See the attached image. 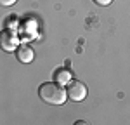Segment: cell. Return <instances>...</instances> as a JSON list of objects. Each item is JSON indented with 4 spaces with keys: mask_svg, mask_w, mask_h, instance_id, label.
<instances>
[{
    "mask_svg": "<svg viewBox=\"0 0 130 125\" xmlns=\"http://www.w3.org/2000/svg\"><path fill=\"white\" fill-rule=\"evenodd\" d=\"M19 47V40L10 30H2L0 31V49L5 52H14Z\"/></svg>",
    "mask_w": 130,
    "mask_h": 125,
    "instance_id": "3",
    "label": "cell"
},
{
    "mask_svg": "<svg viewBox=\"0 0 130 125\" xmlns=\"http://www.w3.org/2000/svg\"><path fill=\"white\" fill-rule=\"evenodd\" d=\"M18 0H0V5H4V7H10V5H14Z\"/></svg>",
    "mask_w": 130,
    "mask_h": 125,
    "instance_id": "6",
    "label": "cell"
},
{
    "mask_svg": "<svg viewBox=\"0 0 130 125\" xmlns=\"http://www.w3.org/2000/svg\"><path fill=\"white\" fill-rule=\"evenodd\" d=\"M38 96L49 106H62L68 99L66 89L59 82H45L38 87Z\"/></svg>",
    "mask_w": 130,
    "mask_h": 125,
    "instance_id": "1",
    "label": "cell"
},
{
    "mask_svg": "<svg viewBox=\"0 0 130 125\" xmlns=\"http://www.w3.org/2000/svg\"><path fill=\"white\" fill-rule=\"evenodd\" d=\"M94 2H95L97 5H101V7H106V5H109L113 0H94Z\"/></svg>",
    "mask_w": 130,
    "mask_h": 125,
    "instance_id": "7",
    "label": "cell"
},
{
    "mask_svg": "<svg viewBox=\"0 0 130 125\" xmlns=\"http://www.w3.org/2000/svg\"><path fill=\"white\" fill-rule=\"evenodd\" d=\"M16 57H18V61L23 63V64H28V63L33 61V57H35V52H33V49H31L30 45H19L18 49H16Z\"/></svg>",
    "mask_w": 130,
    "mask_h": 125,
    "instance_id": "4",
    "label": "cell"
},
{
    "mask_svg": "<svg viewBox=\"0 0 130 125\" xmlns=\"http://www.w3.org/2000/svg\"><path fill=\"white\" fill-rule=\"evenodd\" d=\"M66 92H68V99L75 101V103H80V101H83L87 97L89 90H87V85L83 82H80V80H71L68 83Z\"/></svg>",
    "mask_w": 130,
    "mask_h": 125,
    "instance_id": "2",
    "label": "cell"
},
{
    "mask_svg": "<svg viewBox=\"0 0 130 125\" xmlns=\"http://www.w3.org/2000/svg\"><path fill=\"white\" fill-rule=\"evenodd\" d=\"M54 80L59 82L61 85H66V83H70L73 78H71V73L68 71L66 68H59V70H56V73H54Z\"/></svg>",
    "mask_w": 130,
    "mask_h": 125,
    "instance_id": "5",
    "label": "cell"
}]
</instances>
